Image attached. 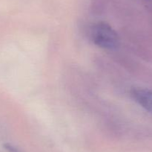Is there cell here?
<instances>
[{
	"label": "cell",
	"instance_id": "cell-2",
	"mask_svg": "<svg viewBox=\"0 0 152 152\" xmlns=\"http://www.w3.org/2000/svg\"><path fill=\"white\" fill-rule=\"evenodd\" d=\"M131 95L140 106L152 114V90L140 87L133 88Z\"/></svg>",
	"mask_w": 152,
	"mask_h": 152
},
{
	"label": "cell",
	"instance_id": "cell-1",
	"mask_svg": "<svg viewBox=\"0 0 152 152\" xmlns=\"http://www.w3.org/2000/svg\"><path fill=\"white\" fill-rule=\"evenodd\" d=\"M91 38L96 46L105 49H115L120 45V37L108 23L99 22L91 29Z\"/></svg>",
	"mask_w": 152,
	"mask_h": 152
},
{
	"label": "cell",
	"instance_id": "cell-3",
	"mask_svg": "<svg viewBox=\"0 0 152 152\" xmlns=\"http://www.w3.org/2000/svg\"><path fill=\"white\" fill-rule=\"evenodd\" d=\"M4 148H5L6 150L8 152H22L17 148L14 147V146H13L10 144H5L4 145Z\"/></svg>",
	"mask_w": 152,
	"mask_h": 152
}]
</instances>
